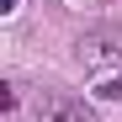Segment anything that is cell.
<instances>
[{
	"label": "cell",
	"instance_id": "cell-1",
	"mask_svg": "<svg viewBox=\"0 0 122 122\" xmlns=\"http://www.w3.org/2000/svg\"><path fill=\"white\" fill-rule=\"evenodd\" d=\"M32 117L37 122H96V112L80 96H69V90H43L32 101Z\"/></svg>",
	"mask_w": 122,
	"mask_h": 122
},
{
	"label": "cell",
	"instance_id": "cell-2",
	"mask_svg": "<svg viewBox=\"0 0 122 122\" xmlns=\"http://www.w3.org/2000/svg\"><path fill=\"white\" fill-rule=\"evenodd\" d=\"M80 53L90 64H112V58H122V32H85L80 37Z\"/></svg>",
	"mask_w": 122,
	"mask_h": 122
},
{
	"label": "cell",
	"instance_id": "cell-3",
	"mask_svg": "<svg viewBox=\"0 0 122 122\" xmlns=\"http://www.w3.org/2000/svg\"><path fill=\"white\" fill-rule=\"evenodd\" d=\"M96 96H101V101H122V74H106V80L96 85Z\"/></svg>",
	"mask_w": 122,
	"mask_h": 122
},
{
	"label": "cell",
	"instance_id": "cell-4",
	"mask_svg": "<svg viewBox=\"0 0 122 122\" xmlns=\"http://www.w3.org/2000/svg\"><path fill=\"white\" fill-rule=\"evenodd\" d=\"M0 112H16V85H0Z\"/></svg>",
	"mask_w": 122,
	"mask_h": 122
},
{
	"label": "cell",
	"instance_id": "cell-5",
	"mask_svg": "<svg viewBox=\"0 0 122 122\" xmlns=\"http://www.w3.org/2000/svg\"><path fill=\"white\" fill-rule=\"evenodd\" d=\"M11 11H16V0H0V16H11Z\"/></svg>",
	"mask_w": 122,
	"mask_h": 122
}]
</instances>
